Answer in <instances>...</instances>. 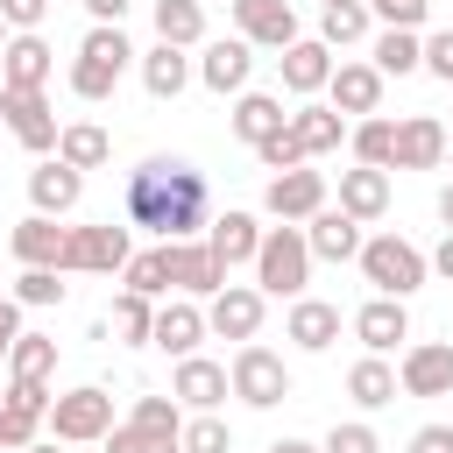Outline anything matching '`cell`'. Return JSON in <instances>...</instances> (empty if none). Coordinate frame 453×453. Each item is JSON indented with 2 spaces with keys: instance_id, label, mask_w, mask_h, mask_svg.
<instances>
[{
  "instance_id": "obj_45",
  "label": "cell",
  "mask_w": 453,
  "mask_h": 453,
  "mask_svg": "<svg viewBox=\"0 0 453 453\" xmlns=\"http://www.w3.org/2000/svg\"><path fill=\"white\" fill-rule=\"evenodd\" d=\"M326 453H382V439H375V425H361V418H347V425H333L326 439H319Z\"/></svg>"
},
{
  "instance_id": "obj_26",
  "label": "cell",
  "mask_w": 453,
  "mask_h": 453,
  "mask_svg": "<svg viewBox=\"0 0 453 453\" xmlns=\"http://www.w3.org/2000/svg\"><path fill=\"white\" fill-rule=\"evenodd\" d=\"M276 64H283V85H290L297 99H311V92H326V85H333V50H326L319 35H297Z\"/></svg>"
},
{
  "instance_id": "obj_46",
  "label": "cell",
  "mask_w": 453,
  "mask_h": 453,
  "mask_svg": "<svg viewBox=\"0 0 453 453\" xmlns=\"http://www.w3.org/2000/svg\"><path fill=\"white\" fill-rule=\"evenodd\" d=\"M368 14H375L382 28H425L432 0H368Z\"/></svg>"
},
{
  "instance_id": "obj_49",
  "label": "cell",
  "mask_w": 453,
  "mask_h": 453,
  "mask_svg": "<svg viewBox=\"0 0 453 453\" xmlns=\"http://www.w3.org/2000/svg\"><path fill=\"white\" fill-rule=\"evenodd\" d=\"M42 14H50V0H0V21H7L14 35H35Z\"/></svg>"
},
{
  "instance_id": "obj_15",
  "label": "cell",
  "mask_w": 453,
  "mask_h": 453,
  "mask_svg": "<svg viewBox=\"0 0 453 453\" xmlns=\"http://www.w3.org/2000/svg\"><path fill=\"white\" fill-rule=\"evenodd\" d=\"M205 333H212V326H205V304H198V297H163V304H156V340H149V347H163L170 361H191Z\"/></svg>"
},
{
  "instance_id": "obj_50",
  "label": "cell",
  "mask_w": 453,
  "mask_h": 453,
  "mask_svg": "<svg viewBox=\"0 0 453 453\" xmlns=\"http://www.w3.org/2000/svg\"><path fill=\"white\" fill-rule=\"evenodd\" d=\"M411 453H453V425H418L411 432Z\"/></svg>"
},
{
  "instance_id": "obj_54",
  "label": "cell",
  "mask_w": 453,
  "mask_h": 453,
  "mask_svg": "<svg viewBox=\"0 0 453 453\" xmlns=\"http://www.w3.org/2000/svg\"><path fill=\"white\" fill-rule=\"evenodd\" d=\"M269 453H326V446H319V439H290V432H283V439H269Z\"/></svg>"
},
{
  "instance_id": "obj_24",
  "label": "cell",
  "mask_w": 453,
  "mask_h": 453,
  "mask_svg": "<svg viewBox=\"0 0 453 453\" xmlns=\"http://www.w3.org/2000/svg\"><path fill=\"white\" fill-rule=\"evenodd\" d=\"M354 340L368 347V354H396V340H411V311H403V297H368L361 311H354Z\"/></svg>"
},
{
  "instance_id": "obj_22",
  "label": "cell",
  "mask_w": 453,
  "mask_h": 453,
  "mask_svg": "<svg viewBox=\"0 0 453 453\" xmlns=\"http://www.w3.org/2000/svg\"><path fill=\"white\" fill-rule=\"evenodd\" d=\"M7 248H14V262L21 269H64V248H71V226H57V219H42V212H28L14 234H7Z\"/></svg>"
},
{
  "instance_id": "obj_7",
  "label": "cell",
  "mask_w": 453,
  "mask_h": 453,
  "mask_svg": "<svg viewBox=\"0 0 453 453\" xmlns=\"http://www.w3.org/2000/svg\"><path fill=\"white\" fill-rule=\"evenodd\" d=\"M127 226L99 219V226H71V248H64V276H113L127 269Z\"/></svg>"
},
{
  "instance_id": "obj_1",
  "label": "cell",
  "mask_w": 453,
  "mask_h": 453,
  "mask_svg": "<svg viewBox=\"0 0 453 453\" xmlns=\"http://www.w3.org/2000/svg\"><path fill=\"white\" fill-rule=\"evenodd\" d=\"M127 226H149L156 241H198L212 226V184L184 156H149L127 170Z\"/></svg>"
},
{
  "instance_id": "obj_4",
  "label": "cell",
  "mask_w": 453,
  "mask_h": 453,
  "mask_svg": "<svg viewBox=\"0 0 453 453\" xmlns=\"http://www.w3.org/2000/svg\"><path fill=\"white\" fill-rule=\"evenodd\" d=\"M361 276L375 283V297H411V290H425L432 255L411 248L403 234H368V241H361Z\"/></svg>"
},
{
  "instance_id": "obj_27",
  "label": "cell",
  "mask_w": 453,
  "mask_h": 453,
  "mask_svg": "<svg viewBox=\"0 0 453 453\" xmlns=\"http://www.w3.org/2000/svg\"><path fill=\"white\" fill-rule=\"evenodd\" d=\"M226 120H234V134H241L248 149H262L269 134H283V127H290V113H283V99H276V92H241Z\"/></svg>"
},
{
  "instance_id": "obj_31",
  "label": "cell",
  "mask_w": 453,
  "mask_h": 453,
  "mask_svg": "<svg viewBox=\"0 0 453 453\" xmlns=\"http://www.w3.org/2000/svg\"><path fill=\"white\" fill-rule=\"evenodd\" d=\"M368 64L382 78H411V71H425V35L418 28H382L375 50H368Z\"/></svg>"
},
{
  "instance_id": "obj_41",
  "label": "cell",
  "mask_w": 453,
  "mask_h": 453,
  "mask_svg": "<svg viewBox=\"0 0 453 453\" xmlns=\"http://www.w3.org/2000/svg\"><path fill=\"white\" fill-rule=\"evenodd\" d=\"M99 446H106V453H184V439H170V432H142V425H127V418H120Z\"/></svg>"
},
{
  "instance_id": "obj_38",
  "label": "cell",
  "mask_w": 453,
  "mask_h": 453,
  "mask_svg": "<svg viewBox=\"0 0 453 453\" xmlns=\"http://www.w3.org/2000/svg\"><path fill=\"white\" fill-rule=\"evenodd\" d=\"M368 0H347V7H319V42L326 50H347V42H361L368 35Z\"/></svg>"
},
{
  "instance_id": "obj_19",
  "label": "cell",
  "mask_w": 453,
  "mask_h": 453,
  "mask_svg": "<svg viewBox=\"0 0 453 453\" xmlns=\"http://www.w3.org/2000/svg\"><path fill=\"white\" fill-rule=\"evenodd\" d=\"M50 71H57V50H50L42 35H14V42L0 50V85H7V92H42Z\"/></svg>"
},
{
  "instance_id": "obj_59",
  "label": "cell",
  "mask_w": 453,
  "mask_h": 453,
  "mask_svg": "<svg viewBox=\"0 0 453 453\" xmlns=\"http://www.w3.org/2000/svg\"><path fill=\"white\" fill-rule=\"evenodd\" d=\"M446 163H453V134H446Z\"/></svg>"
},
{
  "instance_id": "obj_16",
  "label": "cell",
  "mask_w": 453,
  "mask_h": 453,
  "mask_svg": "<svg viewBox=\"0 0 453 453\" xmlns=\"http://www.w3.org/2000/svg\"><path fill=\"white\" fill-rule=\"evenodd\" d=\"M382 71L375 64H333V85H326V106L333 113H347V120H368V113H382Z\"/></svg>"
},
{
  "instance_id": "obj_8",
  "label": "cell",
  "mask_w": 453,
  "mask_h": 453,
  "mask_svg": "<svg viewBox=\"0 0 453 453\" xmlns=\"http://www.w3.org/2000/svg\"><path fill=\"white\" fill-rule=\"evenodd\" d=\"M0 120H7V134H14L21 149H35V156H57V134H64V120H57V106H50L42 92H7V85H0Z\"/></svg>"
},
{
  "instance_id": "obj_33",
  "label": "cell",
  "mask_w": 453,
  "mask_h": 453,
  "mask_svg": "<svg viewBox=\"0 0 453 453\" xmlns=\"http://www.w3.org/2000/svg\"><path fill=\"white\" fill-rule=\"evenodd\" d=\"M396 389H403V382H396V368H389L382 354H361V361L347 368V396H354L361 411H382V403H396Z\"/></svg>"
},
{
  "instance_id": "obj_2",
  "label": "cell",
  "mask_w": 453,
  "mask_h": 453,
  "mask_svg": "<svg viewBox=\"0 0 453 453\" xmlns=\"http://www.w3.org/2000/svg\"><path fill=\"white\" fill-rule=\"evenodd\" d=\"M127 64H142V50H134L120 28H85V42H78V57H71V92L99 106V99H113V85H120Z\"/></svg>"
},
{
  "instance_id": "obj_52",
  "label": "cell",
  "mask_w": 453,
  "mask_h": 453,
  "mask_svg": "<svg viewBox=\"0 0 453 453\" xmlns=\"http://www.w3.org/2000/svg\"><path fill=\"white\" fill-rule=\"evenodd\" d=\"M134 0H85V14H92V28H120V14H127Z\"/></svg>"
},
{
  "instance_id": "obj_25",
  "label": "cell",
  "mask_w": 453,
  "mask_h": 453,
  "mask_svg": "<svg viewBox=\"0 0 453 453\" xmlns=\"http://www.w3.org/2000/svg\"><path fill=\"white\" fill-rule=\"evenodd\" d=\"M283 340H290V347H304V354H326V347L340 340V304H326V297H290Z\"/></svg>"
},
{
  "instance_id": "obj_39",
  "label": "cell",
  "mask_w": 453,
  "mask_h": 453,
  "mask_svg": "<svg viewBox=\"0 0 453 453\" xmlns=\"http://www.w3.org/2000/svg\"><path fill=\"white\" fill-rule=\"evenodd\" d=\"M127 290H142V297H170V269H163V241L156 248H142V255H127Z\"/></svg>"
},
{
  "instance_id": "obj_12",
  "label": "cell",
  "mask_w": 453,
  "mask_h": 453,
  "mask_svg": "<svg viewBox=\"0 0 453 453\" xmlns=\"http://www.w3.org/2000/svg\"><path fill=\"white\" fill-rule=\"evenodd\" d=\"M163 269H170V290H177V297H212V290H226V269L212 262L205 241H163Z\"/></svg>"
},
{
  "instance_id": "obj_40",
  "label": "cell",
  "mask_w": 453,
  "mask_h": 453,
  "mask_svg": "<svg viewBox=\"0 0 453 453\" xmlns=\"http://www.w3.org/2000/svg\"><path fill=\"white\" fill-rule=\"evenodd\" d=\"M127 425H142V432H170V439H184V403H177V396H134V411H127Z\"/></svg>"
},
{
  "instance_id": "obj_58",
  "label": "cell",
  "mask_w": 453,
  "mask_h": 453,
  "mask_svg": "<svg viewBox=\"0 0 453 453\" xmlns=\"http://www.w3.org/2000/svg\"><path fill=\"white\" fill-rule=\"evenodd\" d=\"M319 7H347V0H319Z\"/></svg>"
},
{
  "instance_id": "obj_30",
  "label": "cell",
  "mask_w": 453,
  "mask_h": 453,
  "mask_svg": "<svg viewBox=\"0 0 453 453\" xmlns=\"http://www.w3.org/2000/svg\"><path fill=\"white\" fill-rule=\"evenodd\" d=\"M191 78H198V64H191L184 50H170V42L142 50V85H149V99H177Z\"/></svg>"
},
{
  "instance_id": "obj_36",
  "label": "cell",
  "mask_w": 453,
  "mask_h": 453,
  "mask_svg": "<svg viewBox=\"0 0 453 453\" xmlns=\"http://www.w3.org/2000/svg\"><path fill=\"white\" fill-rule=\"evenodd\" d=\"M106 326L120 333V347H149V340H156V297H142V290H120Z\"/></svg>"
},
{
  "instance_id": "obj_17",
  "label": "cell",
  "mask_w": 453,
  "mask_h": 453,
  "mask_svg": "<svg viewBox=\"0 0 453 453\" xmlns=\"http://www.w3.org/2000/svg\"><path fill=\"white\" fill-rule=\"evenodd\" d=\"M170 396L198 418V411H219L226 396H234V382H226V361H205V354H191V361H177V375H170Z\"/></svg>"
},
{
  "instance_id": "obj_56",
  "label": "cell",
  "mask_w": 453,
  "mask_h": 453,
  "mask_svg": "<svg viewBox=\"0 0 453 453\" xmlns=\"http://www.w3.org/2000/svg\"><path fill=\"white\" fill-rule=\"evenodd\" d=\"M21 453H64V446H57V439H35V446H21Z\"/></svg>"
},
{
  "instance_id": "obj_23",
  "label": "cell",
  "mask_w": 453,
  "mask_h": 453,
  "mask_svg": "<svg viewBox=\"0 0 453 453\" xmlns=\"http://www.w3.org/2000/svg\"><path fill=\"white\" fill-rule=\"evenodd\" d=\"M262 234H269V226H262L255 212H234V205H226V212H212V226H205V248H212V262H219V269H234V262H255Z\"/></svg>"
},
{
  "instance_id": "obj_47",
  "label": "cell",
  "mask_w": 453,
  "mask_h": 453,
  "mask_svg": "<svg viewBox=\"0 0 453 453\" xmlns=\"http://www.w3.org/2000/svg\"><path fill=\"white\" fill-rule=\"evenodd\" d=\"M35 425H42L35 411H14V403H0V446H7V453L35 446Z\"/></svg>"
},
{
  "instance_id": "obj_6",
  "label": "cell",
  "mask_w": 453,
  "mask_h": 453,
  "mask_svg": "<svg viewBox=\"0 0 453 453\" xmlns=\"http://www.w3.org/2000/svg\"><path fill=\"white\" fill-rule=\"evenodd\" d=\"M113 432V396L99 389V382H78V389H64L57 403H50V439L57 446H92V439H106Z\"/></svg>"
},
{
  "instance_id": "obj_11",
  "label": "cell",
  "mask_w": 453,
  "mask_h": 453,
  "mask_svg": "<svg viewBox=\"0 0 453 453\" xmlns=\"http://www.w3.org/2000/svg\"><path fill=\"white\" fill-rule=\"evenodd\" d=\"M262 311H269V297H262L255 283H226V290L205 297V326H212L219 340H241V347L262 333Z\"/></svg>"
},
{
  "instance_id": "obj_32",
  "label": "cell",
  "mask_w": 453,
  "mask_h": 453,
  "mask_svg": "<svg viewBox=\"0 0 453 453\" xmlns=\"http://www.w3.org/2000/svg\"><path fill=\"white\" fill-rule=\"evenodd\" d=\"M113 156V134L99 127V120H64V134H57V163H71V170H99Z\"/></svg>"
},
{
  "instance_id": "obj_43",
  "label": "cell",
  "mask_w": 453,
  "mask_h": 453,
  "mask_svg": "<svg viewBox=\"0 0 453 453\" xmlns=\"http://www.w3.org/2000/svg\"><path fill=\"white\" fill-rule=\"evenodd\" d=\"M64 269H21L14 276V304H28V311H42V304H64V283H57Z\"/></svg>"
},
{
  "instance_id": "obj_48",
  "label": "cell",
  "mask_w": 453,
  "mask_h": 453,
  "mask_svg": "<svg viewBox=\"0 0 453 453\" xmlns=\"http://www.w3.org/2000/svg\"><path fill=\"white\" fill-rule=\"evenodd\" d=\"M425 71H432L439 85H453V28H432V35H425Z\"/></svg>"
},
{
  "instance_id": "obj_35",
  "label": "cell",
  "mask_w": 453,
  "mask_h": 453,
  "mask_svg": "<svg viewBox=\"0 0 453 453\" xmlns=\"http://www.w3.org/2000/svg\"><path fill=\"white\" fill-rule=\"evenodd\" d=\"M347 149H354V163H368V170H389V163H396V120H382V113L354 120V127H347Z\"/></svg>"
},
{
  "instance_id": "obj_57",
  "label": "cell",
  "mask_w": 453,
  "mask_h": 453,
  "mask_svg": "<svg viewBox=\"0 0 453 453\" xmlns=\"http://www.w3.org/2000/svg\"><path fill=\"white\" fill-rule=\"evenodd\" d=\"M7 42H14V28H7V21H0V50H7Z\"/></svg>"
},
{
  "instance_id": "obj_5",
  "label": "cell",
  "mask_w": 453,
  "mask_h": 453,
  "mask_svg": "<svg viewBox=\"0 0 453 453\" xmlns=\"http://www.w3.org/2000/svg\"><path fill=\"white\" fill-rule=\"evenodd\" d=\"M226 382H234V396H241L248 411H276V403L290 396V368H283V354H276V347H262V340L234 347Z\"/></svg>"
},
{
  "instance_id": "obj_28",
  "label": "cell",
  "mask_w": 453,
  "mask_h": 453,
  "mask_svg": "<svg viewBox=\"0 0 453 453\" xmlns=\"http://www.w3.org/2000/svg\"><path fill=\"white\" fill-rule=\"evenodd\" d=\"M340 212H354L361 226L382 219V212H389V170H368V163L340 170Z\"/></svg>"
},
{
  "instance_id": "obj_3",
  "label": "cell",
  "mask_w": 453,
  "mask_h": 453,
  "mask_svg": "<svg viewBox=\"0 0 453 453\" xmlns=\"http://www.w3.org/2000/svg\"><path fill=\"white\" fill-rule=\"evenodd\" d=\"M311 283V241L304 226H269L255 248V290L262 297H304Z\"/></svg>"
},
{
  "instance_id": "obj_21",
  "label": "cell",
  "mask_w": 453,
  "mask_h": 453,
  "mask_svg": "<svg viewBox=\"0 0 453 453\" xmlns=\"http://www.w3.org/2000/svg\"><path fill=\"white\" fill-rule=\"evenodd\" d=\"M304 241H311V262H361V219L354 212H340V205H326L319 219H304Z\"/></svg>"
},
{
  "instance_id": "obj_13",
  "label": "cell",
  "mask_w": 453,
  "mask_h": 453,
  "mask_svg": "<svg viewBox=\"0 0 453 453\" xmlns=\"http://www.w3.org/2000/svg\"><path fill=\"white\" fill-rule=\"evenodd\" d=\"M403 396H453V347L446 340H411L396 361Z\"/></svg>"
},
{
  "instance_id": "obj_29",
  "label": "cell",
  "mask_w": 453,
  "mask_h": 453,
  "mask_svg": "<svg viewBox=\"0 0 453 453\" xmlns=\"http://www.w3.org/2000/svg\"><path fill=\"white\" fill-rule=\"evenodd\" d=\"M347 127H354V120L333 113V106H319V99H304V106L290 113V134L304 142V156H333V149L347 142Z\"/></svg>"
},
{
  "instance_id": "obj_9",
  "label": "cell",
  "mask_w": 453,
  "mask_h": 453,
  "mask_svg": "<svg viewBox=\"0 0 453 453\" xmlns=\"http://www.w3.org/2000/svg\"><path fill=\"white\" fill-rule=\"evenodd\" d=\"M262 212L269 219H283V226H304V219H319L326 212V170H283V177H269V191H262Z\"/></svg>"
},
{
  "instance_id": "obj_34",
  "label": "cell",
  "mask_w": 453,
  "mask_h": 453,
  "mask_svg": "<svg viewBox=\"0 0 453 453\" xmlns=\"http://www.w3.org/2000/svg\"><path fill=\"white\" fill-rule=\"evenodd\" d=\"M156 42H170V50H205V7H198V0H156Z\"/></svg>"
},
{
  "instance_id": "obj_42",
  "label": "cell",
  "mask_w": 453,
  "mask_h": 453,
  "mask_svg": "<svg viewBox=\"0 0 453 453\" xmlns=\"http://www.w3.org/2000/svg\"><path fill=\"white\" fill-rule=\"evenodd\" d=\"M184 453H234V432H226V418H219V411H198V418H184Z\"/></svg>"
},
{
  "instance_id": "obj_10",
  "label": "cell",
  "mask_w": 453,
  "mask_h": 453,
  "mask_svg": "<svg viewBox=\"0 0 453 453\" xmlns=\"http://www.w3.org/2000/svg\"><path fill=\"white\" fill-rule=\"evenodd\" d=\"M248 78H255V42H241V35H212V42L198 50V85H205V92H219V99L234 92V99H241Z\"/></svg>"
},
{
  "instance_id": "obj_53",
  "label": "cell",
  "mask_w": 453,
  "mask_h": 453,
  "mask_svg": "<svg viewBox=\"0 0 453 453\" xmlns=\"http://www.w3.org/2000/svg\"><path fill=\"white\" fill-rule=\"evenodd\" d=\"M432 276L453 283V234H439V248H432Z\"/></svg>"
},
{
  "instance_id": "obj_18",
  "label": "cell",
  "mask_w": 453,
  "mask_h": 453,
  "mask_svg": "<svg viewBox=\"0 0 453 453\" xmlns=\"http://www.w3.org/2000/svg\"><path fill=\"white\" fill-rule=\"evenodd\" d=\"M389 170H446V120L403 113L396 120V163Z\"/></svg>"
},
{
  "instance_id": "obj_51",
  "label": "cell",
  "mask_w": 453,
  "mask_h": 453,
  "mask_svg": "<svg viewBox=\"0 0 453 453\" xmlns=\"http://www.w3.org/2000/svg\"><path fill=\"white\" fill-rule=\"evenodd\" d=\"M14 340H21V304H14V297H0V368H7Z\"/></svg>"
},
{
  "instance_id": "obj_55",
  "label": "cell",
  "mask_w": 453,
  "mask_h": 453,
  "mask_svg": "<svg viewBox=\"0 0 453 453\" xmlns=\"http://www.w3.org/2000/svg\"><path fill=\"white\" fill-rule=\"evenodd\" d=\"M439 219H446V234H453V184L439 191Z\"/></svg>"
},
{
  "instance_id": "obj_44",
  "label": "cell",
  "mask_w": 453,
  "mask_h": 453,
  "mask_svg": "<svg viewBox=\"0 0 453 453\" xmlns=\"http://www.w3.org/2000/svg\"><path fill=\"white\" fill-rule=\"evenodd\" d=\"M255 163H262V170H269V177H283V170H304V163H311V156H304V142H297V134H290V127H283V134H269V142H262V149H255Z\"/></svg>"
},
{
  "instance_id": "obj_20",
  "label": "cell",
  "mask_w": 453,
  "mask_h": 453,
  "mask_svg": "<svg viewBox=\"0 0 453 453\" xmlns=\"http://www.w3.org/2000/svg\"><path fill=\"white\" fill-rule=\"evenodd\" d=\"M78 198H85V170H71V163H57V156L28 170V205H35L42 219H64Z\"/></svg>"
},
{
  "instance_id": "obj_37",
  "label": "cell",
  "mask_w": 453,
  "mask_h": 453,
  "mask_svg": "<svg viewBox=\"0 0 453 453\" xmlns=\"http://www.w3.org/2000/svg\"><path fill=\"white\" fill-rule=\"evenodd\" d=\"M57 375V340L50 333H21L7 354V382H50Z\"/></svg>"
},
{
  "instance_id": "obj_14",
  "label": "cell",
  "mask_w": 453,
  "mask_h": 453,
  "mask_svg": "<svg viewBox=\"0 0 453 453\" xmlns=\"http://www.w3.org/2000/svg\"><path fill=\"white\" fill-rule=\"evenodd\" d=\"M234 35L255 50H290L297 42V7L290 0H234Z\"/></svg>"
}]
</instances>
